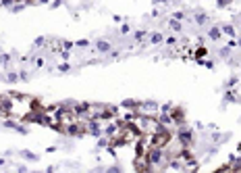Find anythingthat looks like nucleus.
Here are the masks:
<instances>
[{"instance_id":"4","label":"nucleus","mask_w":241,"mask_h":173,"mask_svg":"<svg viewBox=\"0 0 241 173\" xmlns=\"http://www.w3.org/2000/svg\"><path fill=\"white\" fill-rule=\"evenodd\" d=\"M224 31H226L229 36H235V31H233V27H231V25H226V27H224Z\"/></svg>"},{"instance_id":"1","label":"nucleus","mask_w":241,"mask_h":173,"mask_svg":"<svg viewBox=\"0 0 241 173\" xmlns=\"http://www.w3.org/2000/svg\"><path fill=\"white\" fill-rule=\"evenodd\" d=\"M150 158H152L154 163H156V161H160V152H158V150H154V152H150Z\"/></svg>"},{"instance_id":"2","label":"nucleus","mask_w":241,"mask_h":173,"mask_svg":"<svg viewBox=\"0 0 241 173\" xmlns=\"http://www.w3.org/2000/svg\"><path fill=\"white\" fill-rule=\"evenodd\" d=\"M152 42H154V44L162 42V36H160V34H154V36H152Z\"/></svg>"},{"instance_id":"5","label":"nucleus","mask_w":241,"mask_h":173,"mask_svg":"<svg viewBox=\"0 0 241 173\" xmlns=\"http://www.w3.org/2000/svg\"><path fill=\"white\" fill-rule=\"evenodd\" d=\"M210 36H212V38H218V36H220V31H218V29H212V31H210Z\"/></svg>"},{"instance_id":"3","label":"nucleus","mask_w":241,"mask_h":173,"mask_svg":"<svg viewBox=\"0 0 241 173\" xmlns=\"http://www.w3.org/2000/svg\"><path fill=\"white\" fill-rule=\"evenodd\" d=\"M171 27H173V29H181V23H177V21H171Z\"/></svg>"}]
</instances>
